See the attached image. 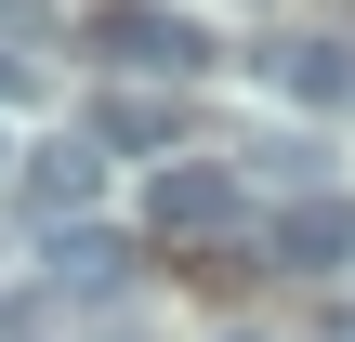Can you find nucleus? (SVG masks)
<instances>
[{
	"instance_id": "obj_1",
	"label": "nucleus",
	"mask_w": 355,
	"mask_h": 342,
	"mask_svg": "<svg viewBox=\"0 0 355 342\" xmlns=\"http://www.w3.org/2000/svg\"><path fill=\"white\" fill-rule=\"evenodd\" d=\"M92 53H105V66H145V79H198V66H211V40H198L184 13H158V0H105V13H92Z\"/></svg>"
},
{
	"instance_id": "obj_2",
	"label": "nucleus",
	"mask_w": 355,
	"mask_h": 342,
	"mask_svg": "<svg viewBox=\"0 0 355 342\" xmlns=\"http://www.w3.org/2000/svg\"><path fill=\"white\" fill-rule=\"evenodd\" d=\"M40 290H53V303H119V290H132V237H105V224H53Z\"/></svg>"
},
{
	"instance_id": "obj_3",
	"label": "nucleus",
	"mask_w": 355,
	"mask_h": 342,
	"mask_svg": "<svg viewBox=\"0 0 355 342\" xmlns=\"http://www.w3.org/2000/svg\"><path fill=\"white\" fill-rule=\"evenodd\" d=\"M237 198H250V185H237L224 158H171V171H158V237H224Z\"/></svg>"
},
{
	"instance_id": "obj_4",
	"label": "nucleus",
	"mask_w": 355,
	"mask_h": 342,
	"mask_svg": "<svg viewBox=\"0 0 355 342\" xmlns=\"http://www.w3.org/2000/svg\"><path fill=\"white\" fill-rule=\"evenodd\" d=\"M343 250H355V211L343 198H290V211L263 224V264H277V277H329Z\"/></svg>"
},
{
	"instance_id": "obj_5",
	"label": "nucleus",
	"mask_w": 355,
	"mask_h": 342,
	"mask_svg": "<svg viewBox=\"0 0 355 342\" xmlns=\"http://www.w3.org/2000/svg\"><path fill=\"white\" fill-rule=\"evenodd\" d=\"M92 185H105V145H92V132H53V145L26 158V211H53V224H79Z\"/></svg>"
},
{
	"instance_id": "obj_6",
	"label": "nucleus",
	"mask_w": 355,
	"mask_h": 342,
	"mask_svg": "<svg viewBox=\"0 0 355 342\" xmlns=\"http://www.w3.org/2000/svg\"><path fill=\"white\" fill-rule=\"evenodd\" d=\"M263 79L290 105H355V40H263Z\"/></svg>"
},
{
	"instance_id": "obj_7",
	"label": "nucleus",
	"mask_w": 355,
	"mask_h": 342,
	"mask_svg": "<svg viewBox=\"0 0 355 342\" xmlns=\"http://www.w3.org/2000/svg\"><path fill=\"white\" fill-rule=\"evenodd\" d=\"M171 132H184V105H158V92H119L92 145H171Z\"/></svg>"
},
{
	"instance_id": "obj_8",
	"label": "nucleus",
	"mask_w": 355,
	"mask_h": 342,
	"mask_svg": "<svg viewBox=\"0 0 355 342\" xmlns=\"http://www.w3.org/2000/svg\"><path fill=\"white\" fill-rule=\"evenodd\" d=\"M13 92H26V53H13V40H0V105H13Z\"/></svg>"
},
{
	"instance_id": "obj_9",
	"label": "nucleus",
	"mask_w": 355,
	"mask_h": 342,
	"mask_svg": "<svg viewBox=\"0 0 355 342\" xmlns=\"http://www.w3.org/2000/svg\"><path fill=\"white\" fill-rule=\"evenodd\" d=\"M0 26H40V0H0Z\"/></svg>"
},
{
	"instance_id": "obj_10",
	"label": "nucleus",
	"mask_w": 355,
	"mask_h": 342,
	"mask_svg": "<svg viewBox=\"0 0 355 342\" xmlns=\"http://www.w3.org/2000/svg\"><path fill=\"white\" fill-rule=\"evenodd\" d=\"M237 342H250V330H237Z\"/></svg>"
}]
</instances>
